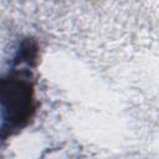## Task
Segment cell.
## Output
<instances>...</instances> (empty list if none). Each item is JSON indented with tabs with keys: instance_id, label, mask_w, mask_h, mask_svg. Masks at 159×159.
<instances>
[{
	"instance_id": "obj_1",
	"label": "cell",
	"mask_w": 159,
	"mask_h": 159,
	"mask_svg": "<svg viewBox=\"0 0 159 159\" xmlns=\"http://www.w3.org/2000/svg\"><path fill=\"white\" fill-rule=\"evenodd\" d=\"M35 112L36 98L31 71L14 67L0 76V142L27 127Z\"/></svg>"
}]
</instances>
